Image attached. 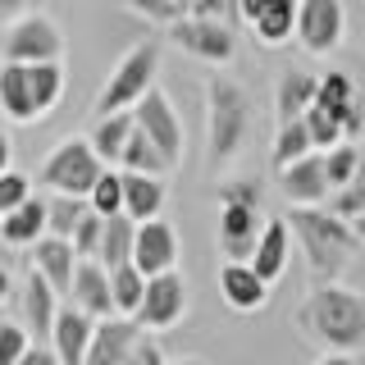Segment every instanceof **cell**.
Segmentation results:
<instances>
[{
	"label": "cell",
	"mask_w": 365,
	"mask_h": 365,
	"mask_svg": "<svg viewBox=\"0 0 365 365\" xmlns=\"http://www.w3.org/2000/svg\"><path fill=\"white\" fill-rule=\"evenodd\" d=\"M292 324L302 329V338L315 342L319 351H347V356H361L365 351V292L347 288L342 279L311 283V292L302 297Z\"/></svg>",
	"instance_id": "1"
},
{
	"label": "cell",
	"mask_w": 365,
	"mask_h": 365,
	"mask_svg": "<svg viewBox=\"0 0 365 365\" xmlns=\"http://www.w3.org/2000/svg\"><path fill=\"white\" fill-rule=\"evenodd\" d=\"M256 128V106H251V91L228 73H210L205 78V146H210V174L228 169L242 146L251 142Z\"/></svg>",
	"instance_id": "2"
},
{
	"label": "cell",
	"mask_w": 365,
	"mask_h": 365,
	"mask_svg": "<svg viewBox=\"0 0 365 365\" xmlns=\"http://www.w3.org/2000/svg\"><path fill=\"white\" fill-rule=\"evenodd\" d=\"M283 224H288L297 233V242H302L311 283H334V279L347 274L351 251L361 247L356 233H351V220H342L329 205H292V215Z\"/></svg>",
	"instance_id": "3"
},
{
	"label": "cell",
	"mask_w": 365,
	"mask_h": 365,
	"mask_svg": "<svg viewBox=\"0 0 365 365\" xmlns=\"http://www.w3.org/2000/svg\"><path fill=\"white\" fill-rule=\"evenodd\" d=\"M155 68H160V46L155 41H137L133 51L114 64V73L106 78V87H101V96H96V114L133 110L137 101H142V91L155 83Z\"/></svg>",
	"instance_id": "4"
},
{
	"label": "cell",
	"mask_w": 365,
	"mask_h": 365,
	"mask_svg": "<svg viewBox=\"0 0 365 365\" xmlns=\"http://www.w3.org/2000/svg\"><path fill=\"white\" fill-rule=\"evenodd\" d=\"M101 169H106V160L91 151V142H87V137H64V142L55 146L51 155H46V165H41V174H37V178H41L51 192L87 197Z\"/></svg>",
	"instance_id": "5"
},
{
	"label": "cell",
	"mask_w": 365,
	"mask_h": 365,
	"mask_svg": "<svg viewBox=\"0 0 365 365\" xmlns=\"http://www.w3.org/2000/svg\"><path fill=\"white\" fill-rule=\"evenodd\" d=\"M347 37V9L342 0H297L292 41L306 55H334Z\"/></svg>",
	"instance_id": "6"
},
{
	"label": "cell",
	"mask_w": 365,
	"mask_h": 365,
	"mask_svg": "<svg viewBox=\"0 0 365 365\" xmlns=\"http://www.w3.org/2000/svg\"><path fill=\"white\" fill-rule=\"evenodd\" d=\"M169 37H174V46H182L187 55H197V60L215 64V68L233 64V55H237L233 23H224V19L178 14V19H169Z\"/></svg>",
	"instance_id": "7"
},
{
	"label": "cell",
	"mask_w": 365,
	"mask_h": 365,
	"mask_svg": "<svg viewBox=\"0 0 365 365\" xmlns=\"http://www.w3.org/2000/svg\"><path fill=\"white\" fill-rule=\"evenodd\" d=\"M182 315H187V283H182V274L178 269L146 274L142 302H137V311H133L137 324H142L146 334H165V329H174Z\"/></svg>",
	"instance_id": "8"
},
{
	"label": "cell",
	"mask_w": 365,
	"mask_h": 365,
	"mask_svg": "<svg viewBox=\"0 0 365 365\" xmlns=\"http://www.w3.org/2000/svg\"><path fill=\"white\" fill-rule=\"evenodd\" d=\"M133 123H137L146 137H151V146L165 155L169 169L182 165V123H178V110H174V101H169L155 83L146 87L142 101L133 106Z\"/></svg>",
	"instance_id": "9"
},
{
	"label": "cell",
	"mask_w": 365,
	"mask_h": 365,
	"mask_svg": "<svg viewBox=\"0 0 365 365\" xmlns=\"http://www.w3.org/2000/svg\"><path fill=\"white\" fill-rule=\"evenodd\" d=\"M0 51H5V60H19V64L60 60V55H64V37H60V28H55L46 14H28V19H19L14 28L5 32Z\"/></svg>",
	"instance_id": "10"
},
{
	"label": "cell",
	"mask_w": 365,
	"mask_h": 365,
	"mask_svg": "<svg viewBox=\"0 0 365 365\" xmlns=\"http://www.w3.org/2000/svg\"><path fill=\"white\" fill-rule=\"evenodd\" d=\"M260 205L251 201H220V228H215V242H220V256L224 260H247L251 247L260 237Z\"/></svg>",
	"instance_id": "11"
},
{
	"label": "cell",
	"mask_w": 365,
	"mask_h": 365,
	"mask_svg": "<svg viewBox=\"0 0 365 365\" xmlns=\"http://www.w3.org/2000/svg\"><path fill=\"white\" fill-rule=\"evenodd\" d=\"M133 265L142 274H160V269H174L178 265V233L174 224H165L155 215V220H137L133 228Z\"/></svg>",
	"instance_id": "12"
},
{
	"label": "cell",
	"mask_w": 365,
	"mask_h": 365,
	"mask_svg": "<svg viewBox=\"0 0 365 365\" xmlns=\"http://www.w3.org/2000/svg\"><path fill=\"white\" fill-rule=\"evenodd\" d=\"M279 192L288 205H324L329 201V178H324V155L319 151H306L288 160L279 169Z\"/></svg>",
	"instance_id": "13"
},
{
	"label": "cell",
	"mask_w": 365,
	"mask_h": 365,
	"mask_svg": "<svg viewBox=\"0 0 365 365\" xmlns=\"http://www.w3.org/2000/svg\"><path fill=\"white\" fill-rule=\"evenodd\" d=\"M311 106H319L324 114H334V119L342 123V137H347V142H356V137L365 133V110H361L356 87H351L347 73L315 78V101H311Z\"/></svg>",
	"instance_id": "14"
},
{
	"label": "cell",
	"mask_w": 365,
	"mask_h": 365,
	"mask_svg": "<svg viewBox=\"0 0 365 365\" xmlns=\"http://www.w3.org/2000/svg\"><path fill=\"white\" fill-rule=\"evenodd\" d=\"M64 297L78 306V311H87L91 319L114 315V302H110V269L101 265L96 256H78L73 279H68V292H64Z\"/></svg>",
	"instance_id": "15"
},
{
	"label": "cell",
	"mask_w": 365,
	"mask_h": 365,
	"mask_svg": "<svg viewBox=\"0 0 365 365\" xmlns=\"http://www.w3.org/2000/svg\"><path fill=\"white\" fill-rule=\"evenodd\" d=\"M137 338H142V324L133 315H101L96 329H91L83 365H119Z\"/></svg>",
	"instance_id": "16"
},
{
	"label": "cell",
	"mask_w": 365,
	"mask_h": 365,
	"mask_svg": "<svg viewBox=\"0 0 365 365\" xmlns=\"http://www.w3.org/2000/svg\"><path fill=\"white\" fill-rule=\"evenodd\" d=\"M91 329H96V319H91L87 311H78L73 302L60 306L51 319V351H55V361L60 365H83L87 356V342H91Z\"/></svg>",
	"instance_id": "17"
},
{
	"label": "cell",
	"mask_w": 365,
	"mask_h": 365,
	"mask_svg": "<svg viewBox=\"0 0 365 365\" xmlns=\"http://www.w3.org/2000/svg\"><path fill=\"white\" fill-rule=\"evenodd\" d=\"M220 297L233 311H265V302H269V283L260 279L256 269L247 265V260H224V269H220Z\"/></svg>",
	"instance_id": "18"
},
{
	"label": "cell",
	"mask_w": 365,
	"mask_h": 365,
	"mask_svg": "<svg viewBox=\"0 0 365 365\" xmlns=\"http://www.w3.org/2000/svg\"><path fill=\"white\" fill-rule=\"evenodd\" d=\"M288 251H292V228L283 224V220H265V224H260L256 247H251V256H247V265L274 288V283H279V274L288 269Z\"/></svg>",
	"instance_id": "19"
},
{
	"label": "cell",
	"mask_w": 365,
	"mask_h": 365,
	"mask_svg": "<svg viewBox=\"0 0 365 365\" xmlns=\"http://www.w3.org/2000/svg\"><path fill=\"white\" fill-rule=\"evenodd\" d=\"M73 265H78V251L68 237H55V233H41L37 242H32V269L41 274L46 283H51L55 292H68V279H73Z\"/></svg>",
	"instance_id": "20"
},
{
	"label": "cell",
	"mask_w": 365,
	"mask_h": 365,
	"mask_svg": "<svg viewBox=\"0 0 365 365\" xmlns=\"http://www.w3.org/2000/svg\"><path fill=\"white\" fill-rule=\"evenodd\" d=\"M55 311H60V292L51 288V283L41 279L37 269L23 279V288H19V315H23V329H28L32 338H46L51 334V319Z\"/></svg>",
	"instance_id": "21"
},
{
	"label": "cell",
	"mask_w": 365,
	"mask_h": 365,
	"mask_svg": "<svg viewBox=\"0 0 365 365\" xmlns=\"http://www.w3.org/2000/svg\"><path fill=\"white\" fill-rule=\"evenodd\" d=\"M0 110H5L14 123H32V119H41L37 101H32L28 64H19V60H5V64H0Z\"/></svg>",
	"instance_id": "22"
},
{
	"label": "cell",
	"mask_w": 365,
	"mask_h": 365,
	"mask_svg": "<svg viewBox=\"0 0 365 365\" xmlns=\"http://www.w3.org/2000/svg\"><path fill=\"white\" fill-rule=\"evenodd\" d=\"M119 174H123V215L128 220H155L165 210V182L155 174H128V169H119Z\"/></svg>",
	"instance_id": "23"
},
{
	"label": "cell",
	"mask_w": 365,
	"mask_h": 365,
	"mask_svg": "<svg viewBox=\"0 0 365 365\" xmlns=\"http://www.w3.org/2000/svg\"><path fill=\"white\" fill-rule=\"evenodd\" d=\"M41 233H46V201L41 197H28L23 205L0 215V237L9 247H32Z\"/></svg>",
	"instance_id": "24"
},
{
	"label": "cell",
	"mask_w": 365,
	"mask_h": 365,
	"mask_svg": "<svg viewBox=\"0 0 365 365\" xmlns=\"http://www.w3.org/2000/svg\"><path fill=\"white\" fill-rule=\"evenodd\" d=\"M292 19H297V0H265L260 5V14L247 23L251 32H256L260 46H288L292 41Z\"/></svg>",
	"instance_id": "25"
},
{
	"label": "cell",
	"mask_w": 365,
	"mask_h": 365,
	"mask_svg": "<svg viewBox=\"0 0 365 365\" xmlns=\"http://www.w3.org/2000/svg\"><path fill=\"white\" fill-rule=\"evenodd\" d=\"M133 133V110H110V114H96V128H91V151H96L106 165H119V151Z\"/></svg>",
	"instance_id": "26"
},
{
	"label": "cell",
	"mask_w": 365,
	"mask_h": 365,
	"mask_svg": "<svg viewBox=\"0 0 365 365\" xmlns=\"http://www.w3.org/2000/svg\"><path fill=\"white\" fill-rule=\"evenodd\" d=\"M311 101H315V73L288 68L279 78V87H274V119H297Z\"/></svg>",
	"instance_id": "27"
},
{
	"label": "cell",
	"mask_w": 365,
	"mask_h": 365,
	"mask_svg": "<svg viewBox=\"0 0 365 365\" xmlns=\"http://www.w3.org/2000/svg\"><path fill=\"white\" fill-rule=\"evenodd\" d=\"M133 228H137V220H128V215H106V228H101V242H96V260L106 269H114V265H123V260L133 256Z\"/></svg>",
	"instance_id": "28"
},
{
	"label": "cell",
	"mask_w": 365,
	"mask_h": 365,
	"mask_svg": "<svg viewBox=\"0 0 365 365\" xmlns=\"http://www.w3.org/2000/svg\"><path fill=\"white\" fill-rule=\"evenodd\" d=\"M119 169H128V174H155V178H165V174H169L165 155L155 151V146H151V137L137 128V123H133L128 142H123V151H119Z\"/></svg>",
	"instance_id": "29"
},
{
	"label": "cell",
	"mask_w": 365,
	"mask_h": 365,
	"mask_svg": "<svg viewBox=\"0 0 365 365\" xmlns=\"http://www.w3.org/2000/svg\"><path fill=\"white\" fill-rule=\"evenodd\" d=\"M142 288H146V274L123 260V265L110 269V302H114V315H133L137 302H142Z\"/></svg>",
	"instance_id": "30"
},
{
	"label": "cell",
	"mask_w": 365,
	"mask_h": 365,
	"mask_svg": "<svg viewBox=\"0 0 365 365\" xmlns=\"http://www.w3.org/2000/svg\"><path fill=\"white\" fill-rule=\"evenodd\" d=\"M306 151H315V146H311V133H306L302 114H297V119H279V133H274V151H269L274 169H283L288 160L306 155Z\"/></svg>",
	"instance_id": "31"
},
{
	"label": "cell",
	"mask_w": 365,
	"mask_h": 365,
	"mask_svg": "<svg viewBox=\"0 0 365 365\" xmlns=\"http://www.w3.org/2000/svg\"><path fill=\"white\" fill-rule=\"evenodd\" d=\"M28 83H32V101H37V110L46 114L55 101H60V91H64V68H60V60L28 64Z\"/></svg>",
	"instance_id": "32"
},
{
	"label": "cell",
	"mask_w": 365,
	"mask_h": 365,
	"mask_svg": "<svg viewBox=\"0 0 365 365\" xmlns=\"http://www.w3.org/2000/svg\"><path fill=\"white\" fill-rule=\"evenodd\" d=\"M87 215V197H68V192H55L51 201H46V233L55 237H68L73 233V224Z\"/></svg>",
	"instance_id": "33"
},
{
	"label": "cell",
	"mask_w": 365,
	"mask_h": 365,
	"mask_svg": "<svg viewBox=\"0 0 365 365\" xmlns=\"http://www.w3.org/2000/svg\"><path fill=\"white\" fill-rule=\"evenodd\" d=\"M329 210H338L342 220H351V215H361L365 210V151L356 155V174H351L347 182H342L338 192H329Z\"/></svg>",
	"instance_id": "34"
},
{
	"label": "cell",
	"mask_w": 365,
	"mask_h": 365,
	"mask_svg": "<svg viewBox=\"0 0 365 365\" xmlns=\"http://www.w3.org/2000/svg\"><path fill=\"white\" fill-rule=\"evenodd\" d=\"M87 205H91L96 215H119V210H123V174L101 169L96 182H91V192H87Z\"/></svg>",
	"instance_id": "35"
},
{
	"label": "cell",
	"mask_w": 365,
	"mask_h": 365,
	"mask_svg": "<svg viewBox=\"0 0 365 365\" xmlns=\"http://www.w3.org/2000/svg\"><path fill=\"white\" fill-rule=\"evenodd\" d=\"M319 155H324V178H329V192H338L342 182L356 174V155H361V146H356V142H338V146H329V151H319Z\"/></svg>",
	"instance_id": "36"
},
{
	"label": "cell",
	"mask_w": 365,
	"mask_h": 365,
	"mask_svg": "<svg viewBox=\"0 0 365 365\" xmlns=\"http://www.w3.org/2000/svg\"><path fill=\"white\" fill-rule=\"evenodd\" d=\"M302 123H306V133H311V146H315V151H329V146L347 142V137H342V123L334 119V114H324L319 106H306L302 110Z\"/></svg>",
	"instance_id": "37"
},
{
	"label": "cell",
	"mask_w": 365,
	"mask_h": 365,
	"mask_svg": "<svg viewBox=\"0 0 365 365\" xmlns=\"http://www.w3.org/2000/svg\"><path fill=\"white\" fill-rule=\"evenodd\" d=\"M101 228H106V215H96V210L87 205V215L73 224V233H68V242H73V251H78V256H96Z\"/></svg>",
	"instance_id": "38"
},
{
	"label": "cell",
	"mask_w": 365,
	"mask_h": 365,
	"mask_svg": "<svg viewBox=\"0 0 365 365\" xmlns=\"http://www.w3.org/2000/svg\"><path fill=\"white\" fill-rule=\"evenodd\" d=\"M28 197H32V178L19 174V169H0V215L23 205Z\"/></svg>",
	"instance_id": "39"
},
{
	"label": "cell",
	"mask_w": 365,
	"mask_h": 365,
	"mask_svg": "<svg viewBox=\"0 0 365 365\" xmlns=\"http://www.w3.org/2000/svg\"><path fill=\"white\" fill-rule=\"evenodd\" d=\"M119 5L133 9V14H142V19H151V23H169L187 9V0H119Z\"/></svg>",
	"instance_id": "40"
},
{
	"label": "cell",
	"mask_w": 365,
	"mask_h": 365,
	"mask_svg": "<svg viewBox=\"0 0 365 365\" xmlns=\"http://www.w3.org/2000/svg\"><path fill=\"white\" fill-rule=\"evenodd\" d=\"M32 334L23 324H14V319H0V365H14L23 351H28Z\"/></svg>",
	"instance_id": "41"
},
{
	"label": "cell",
	"mask_w": 365,
	"mask_h": 365,
	"mask_svg": "<svg viewBox=\"0 0 365 365\" xmlns=\"http://www.w3.org/2000/svg\"><path fill=\"white\" fill-rule=\"evenodd\" d=\"M119 365H165V351H160V342L146 338V329H142V338L128 347V356H123Z\"/></svg>",
	"instance_id": "42"
},
{
	"label": "cell",
	"mask_w": 365,
	"mask_h": 365,
	"mask_svg": "<svg viewBox=\"0 0 365 365\" xmlns=\"http://www.w3.org/2000/svg\"><path fill=\"white\" fill-rule=\"evenodd\" d=\"M260 182H251V178H237V182H220V201H251V205H260Z\"/></svg>",
	"instance_id": "43"
},
{
	"label": "cell",
	"mask_w": 365,
	"mask_h": 365,
	"mask_svg": "<svg viewBox=\"0 0 365 365\" xmlns=\"http://www.w3.org/2000/svg\"><path fill=\"white\" fill-rule=\"evenodd\" d=\"M14 365H60V361H55L51 347H32V342H28V351H23Z\"/></svg>",
	"instance_id": "44"
},
{
	"label": "cell",
	"mask_w": 365,
	"mask_h": 365,
	"mask_svg": "<svg viewBox=\"0 0 365 365\" xmlns=\"http://www.w3.org/2000/svg\"><path fill=\"white\" fill-rule=\"evenodd\" d=\"M315 365H356V361H351L347 351H324V356H319Z\"/></svg>",
	"instance_id": "45"
},
{
	"label": "cell",
	"mask_w": 365,
	"mask_h": 365,
	"mask_svg": "<svg viewBox=\"0 0 365 365\" xmlns=\"http://www.w3.org/2000/svg\"><path fill=\"white\" fill-rule=\"evenodd\" d=\"M9 297H14V279H9V269L0 265V302H9Z\"/></svg>",
	"instance_id": "46"
},
{
	"label": "cell",
	"mask_w": 365,
	"mask_h": 365,
	"mask_svg": "<svg viewBox=\"0 0 365 365\" xmlns=\"http://www.w3.org/2000/svg\"><path fill=\"white\" fill-rule=\"evenodd\" d=\"M351 233H356V242L365 247V210H361V215H351Z\"/></svg>",
	"instance_id": "47"
},
{
	"label": "cell",
	"mask_w": 365,
	"mask_h": 365,
	"mask_svg": "<svg viewBox=\"0 0 365 365\" xmlns=\"http://www.w3.org/2000/svg\"><path fill=\"white\" fill-rule=\"evenodd\" d=\"M0 169H9V133L0 128Z\"/></svg>",
	"instance_id": "48"
},
{
	"label": "cell",
	"mask_w": 365,
	"mask_h": 365,
	"mask_svg": "<svg viewBox=\"0 0 365 365\" xmlns=\"http://www.w3.org/2000/svg\"><path fill=\"white\" fill-rule=\"evenodd\" d=\"M14 9H23V0H0V14H14Z\"/></svg>",
	"instance_id": "49"
},
{
	"label": "cell",
	"mask_w": 365,
	"mask_h": 365,
	"mask_svg": "<svg viewBox=\"0 0 365 365\" xmlns=\"http://www.w3.org/2000/svg\"><path fill=\"white\" fill-rule=\"evenodd\" d=\"M165 365H205V361H197V356H182V361H165Z\"/></svg>",
	"instance_id": "50"
}]
</instances>
